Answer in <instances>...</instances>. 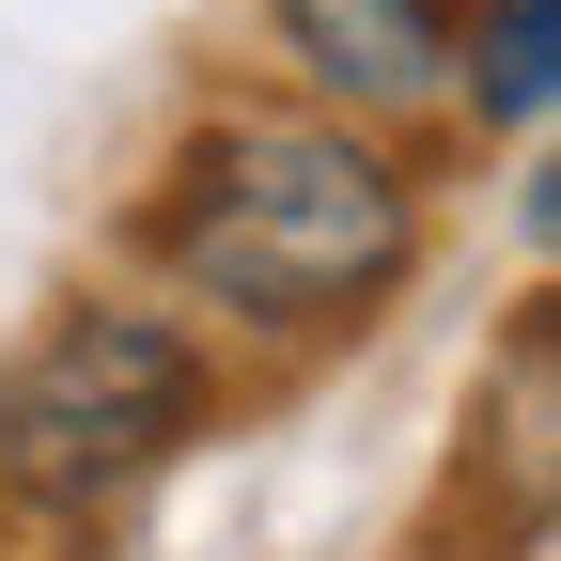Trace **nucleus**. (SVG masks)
Segmentation results:
<instances>
[{
    "instance_id": "1",
    "label": "nucleus",
    "mask_w": 561,
    "mask_h": 561,
    "mask_svg": "<svg viewBox=\"0 0 561 561\" xmlns=\"http://www.w3.org/2000/svg\"><path fill=\"white\" fill-rule=\"evenodd\" d=\"M140 250L187 312H234L250 343H343L405 297L421 265V187L390 125L343 110H203L172 140Z\"/></svg>"
},
{
    "instance_id": "2",
    "label": "nucleus",
    "mask_w": 561,
    "mask_h": 561,
    "mask_svg": "<svg viewBox=\"0 0 561 561\" xmlns=\"http://www.w3.org/2000/svg\"><path fill=\"white\" fill-rule=\"evenodd\" d=\"M219 421V343L157 297H62L0 359V500L94 530Z\"/></svg>"
},
{
    "instance_id": "3",
    "label": "nucleus",
    "mask_w": 561,
    "mask_h": 561,
    "mask_svg": "<svg viewBox=\"0 0 561 561\" xmlns=\"http://www.w3.org/2000/svg\"><path fill=\"white\" fill-rule=\"evenodd\" d=\"M280 62L343 125H421L453 110V0H265Z\"/></svg>"
},
{
    "instance_id": "4",
    "label": "nucleus",
    "mask_w": 561,
    "mask_h": 561,
    "mask_svg": "<svg viewBox=\"0 0 561 561\" xmlns=\"http://www.w3.org/2000/svg\"><path fill=\"white\" fill-rule=\"evenodd\" d=\"M546 94H561V0H483V16H453V110L483 140H546Z\"/></svg>"
},
{
    "instance_id": "5",
    "label": "nucleus",
    "mask_w": 561,
    "mask_h": 561,
    "mask_svg": "<svg viewBox=\"0 0 561 561\" xmlns=\"http://www.w3.org/2000/svg\"><path fill=\"white\" fill-rule=\"evenodd\" d=\"M0 561H16V546H0Z\"/></svg>"
}]
</instances>
